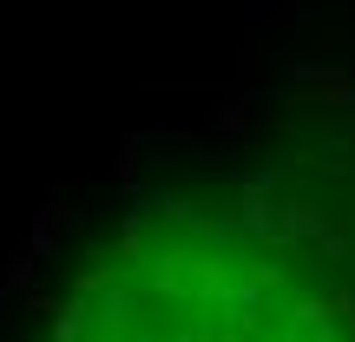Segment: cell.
<instances>
[{
  "label": "cell",
  "instance_id": "8992f818",
  "mask_svg": "<svg viewBox=\"0 0 355 342\" xmlns=\"http://www.w3.org/2000/svg\"><path fill=\"white\" fill-rule=\"evenodd\" d=\"M7 303H13V296H7V290H0V316H7Z\"/></svg>",
  "mask_w": 355,
  "mask_h": 342
},
{
  "label": "cell",
  "instance_id": "3957f363",
  "mask_svg": "<svg viewBox=\"0 0 355 342\" xmlns=\"http://www.w3.org/2000/svg\"><path fill=\"white\" fill-rule=\"evenodd\" d=\"M79 330H86V296H66V303L53 309V336L46 342H79Z\"/></svg>",
  "mask_w": 355,
  "mask_h": 342
},
{
  "label": "cell",
  "instance_id": "277c9868",
  "mask_svg": "<svg viewBox=\"0 0 355 342\" xmlns=\"http://www.w3.org/2000/svg\"><path fill=\"white\" fill-rule=\"evenodd\" d=\"M243 119H250V99H217L211 112H204V132H243Z\"/></svg>",
  "mask_w": 355,
  "mask_h": 342
},
{
  "label": "cell",
  "instance_id": "7a4b0ae2",
  "mask_svg": "<svg viewBox=\"0 0 355 342\" xmlns=\"http://www.w3.org/2000/svg\"><path fill=\"white\" fill-rule=\"evenodd\" d=\"M33 264H40V257L20 243V250L7 257V277H0V290H7V296H40V283H33Z\"/></svg>",
  "mask_w": 355,
  "mask_h": 342
},
{
  "label": "cell",
  "instance_id": "6da1fadb",
  "mask_svg": "<svg viewBox=\"0 0 355 342\" xmlns=\"http://www.w3.org/2000/svg\"><path fill=\"white\" fill-rule=\"evenodd\" d=\"M73 224H79V211H66L60 198H53V204H40V211H33V230H26V250H33L40 264H46V257L60 250V237H66Z\"/></svg>",
  "mask_w": 355,
  "mask_h": 342
},
{
  "label": "cell",
  "instance_id": "5b68a950",
  "mask_svg": "<svg viewBox=\"0 0 355 342\" xmlns=\"http://www.w3.org/2000/svg\"><path fill=\"white\" fill-rule=\"evenodd\" d=\"M145 198H152V211L165 217V224H184V217H191V204H184V191H178V185H152Z\"/></svg>",
  "mask_w": 355,
  "mask_h": 342
}]
</instances>
